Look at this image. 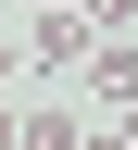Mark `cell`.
I'll return each mask as SVG.
<instances>
[{
    "instance_id": "cell-1",
    "label": "cell",
    "mask_w": 138,
    "mask_h": 150,
    "mask_svg": "<svg viewBox=\"0 0 138 150\" xmlns=\"http://www.w3.org/2000/svg\"><path fill=\"white\" fill-rule=\"evenodd\" d=\"M88 50H101V25H88V13H25V63H88Z\"/></svg>"
},
{
    "instance_id": "cell-2",
    "label": "cell",
    "mask_w": 138,
    "mask_h": 150,
    "mask_svg": "<svg viewBox=\"0 0 138 150\" xmlns=\"http://www.w3.org/2000/svg\"><path fill=\"white\" fill-rule=\"evenodd\" d=\"M88 88H101V100H138V38H101V50H88Z\"/></svg>"
},
{
    "instance_id": "cell-3",
    "label": "cell",
    "mask_w": 138,
    "mask_h": 150,
    "mask_svg": "<svg viewBox=\"0 0 138 150\" xmlns=\"http://www.w3.org/2000/svg\"><path fill=\"white\" fill-rule=\"evenodd\" d=\"M75 138H88L75 112H13V150H75Z\"/></svg>"
},
{
    "instance_id": "cell-4",
    "label": "cell",
    "mask_w": 138,
    "mask_h": 150,
    "mask_svg": "<svg viewBox=\"0 0 138 150\" xmlns=\"http://www.w3.org/2000/svg\"><path fill=\"white\" fill-rule=\"evenodd\" d=\"M113 138H126V150H138V100H126V125H113Z\"/></svg>"
},
{
    "instance_id": "cell-5",
    "label": "cell",
    "mask_w": 138,
    "mask_h": 150,
    "mask_svg": "<svg viewBox=\"0 0 138 150\" xmlns=\"http://www.w3.org/2000/svg\"><path fill=\"white\" fill-rule=\"evenodd\" d=\"M0 150H13V100H0Z\"/></svg>"
},
{
    "instance_id": "cell-6",
    "label": "cell",
    "mask_w": 138,
    "mask_h": 150,
    "mask_svg": "<svg viewBox=\"0 0 138 150\" xmlns=\"http://www.w3.org/2000/svg\"><path fill=\"white\" fill-rule=\"evenodd\" d=\"M25 13H75V0H25Z\"/></svg>"
},
{
    "instance_id": "cell-7",
    "label": "cell",
    "mask_w": 138,
    "mask_h": 150,
    "mask_svg": "<svg viewBox=\"0 0 138 150\" xmlns=\"http://www.w3.org/2000/svg\"><path fill=\"white\" fill-rule=\"evenodd\" d=\"M75 150H126V138H75Z\"/></svg>"
}]
</instances>
